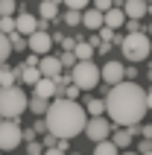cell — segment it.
Returning a JSON list of instances; mask_svg holds the SVG:
<instances>
[{
    "label": "cell",
    "instance_id": "obj_1",
    "mask_svg": "<svg viewBox=\"0 0 152 155\" xmlns=\"http://www.w3.org/2000/svg\"><path fill=\"white\" fill-rule=\"evenodd\" d=\"M105 114L111 126L117 129H137V123L146 117V91L137 82H120L105 94Z\"/></svg>",
    "mask_w": 152,
    "mask_h": 155
},
{
    "label": "cell",
    "instance_id": "obj_2",
    "mask_svg": "<svg viewBox=\"0 0 152 155\" xmlns=\"http://www.w3.org/2000/svg\"><path fill=\"white\" fill-rule=\"evenodd\" d=\"M85 123H88L85 108L70 100H50L47 111H44V129L56 140H70L76 135H82Z\"/></svg>",
    "mask_w": 152,
    "mask_h": 155
},
{
    "label": "cell",
    "instance_id": "obj_3",
    "mask_svg": "<svg viewBox=\"0 0 152 155\" xmlns=\"http://www.w3.org/2000/svg\"><path fill=\"white\" fill-rule=\"evenodd\" d=\"M26 103L29 97L24 94V88L18 85H9V88H0V120H15L26 111Z\"/></svg>",
    "mask_w": 152,
    "mask_h": 155
},
{
    "label": "cell",
    "instance_id": "obj_4",
    "mask_svg": "<svg viewBox=\"0 0 152 155\" xmlns=\"http://www.w3.org/2000/svg\"><path fill=\"white\" fill-rule=\"evenodd\" d=\"M120 53H123V59L137 64V61H146L152 53V38H146L144 32H132V35H123V41H120Z\"/></svg>",
    "mask_w": 152,
    "mask_h": 155
},
{
    "label": "cell",
    "instance_id": "obj_5",
    "mask_svg": "<svg viewBox=\"0 0 152 155\" xmlns=\"http://www.w3.org/2000/svg\"><path fill=\"white\" fill-rule=\"evenodd\" d=\"M68 76H70V85H76L79 91H94L100 85V64H94V61H76Z\"/></svg>",
    "mask_w": 152,
    "mask_h": 155
},
{
    "label": "cell",
    "instance_id": "obj_6",
    "mask_svg": "<svg viewBox=\"0 0 152 155\" xmlns=\"http://www.w3.org/2000/svg\"><path fill=\"white\" fill-rule=\"evenodd\" d=\"M24 143L21 138V126L15 120H0V152H12Z\"/></svg>",
    "mask_w": 152,
    "mask_h": 155
},
{
    "label": "cell",
    "instance_id": "obj_7",
    "mask_svg": "<svg viewBox=\"0 0 152 155\" xmlns=\"http://www.w3.org/2000/svg\"><path fill=\"white\" fill-rule=\"evenodd\" d=\"M85 135L94 140V143H100V140H108L111 132H114V126H111L108 117H88V123H85Z\"/></svg>",
    "mask_w": 152,
    "mask_h": 155
},
{
    "label": "cell",
    "instance_id": "obj_8",
    "mask_svg": "<svg viewBox=\"0 0 152 155\" xmlns=\"http://www.w3.org/2000/svg\"><path fill=\"white\" fill-rule=\"evenodd\" d=\"M26 50L32 53V56H50L53 50V35L50 32H44V29H38V32H32L29 38H26Z\"/></svg>",
    "mask_w": 152,
    "mask_h": 155
},
{
    "label": "cell",
    "instance_id": "obj_9",
    "mask_svg": "<svg viewBox=\"0 0 152 155\" xmlns=\"http://www.w3.org/2000/svg\"><path fill=\"white\" fill-rule=\"evenodd\" d=\"M123 70H126V68H123V61H114V59H111V61H105V64L100 68V79L108 88H114V85L123 82Z\"/></svg>",
    "mask_w": 152,
    "mask_h": 155
},
{
    "label": "cell",
    "instance_id": "obj_10",
    "mask_svg": "<svg viewBox=\"0 0 152 155\" xmlns=\"http://www.w3.org/2000/svg\"><path fill=\"white\" fill-rule=\"evenodd\" d=\"M15 32L24 35V38H29L32 32H38V18L29 15V12H18L15 15Z\"/></svg>",
    "mask_w": 152,
    "mask_h": 155
},
{
    "label": "cell",
    "instance_id": "obj_11",
    "mask_svg": "<svg viewBox=\"0 0 152 155\" xmlns=\"http://www.w3.org/2000/svg\"><path fill=\"white\" fill-rule=\"evenodd\" d=\"M38 73H41V79L61 76L64 70H61V64H59V56H41V59H38Z\"/></svg>",
    "mask_w": 152,
    "mask_h": 155
},
{
    "label": "cell",
    "instance_id": "obj_12",
    "mask_svg": "<svg viewBox=\"0 0 152 155\" xmlns=\"http://www.w3.org/2000/svg\"><path fill=\"white\" fill-rule=\"evenodd\" d=\"M120 9H123L126 21H140V18L146 15V3H144V0H123Z\"/></svg>",
    "mask_w": 152,
    "mask_h": 155
},
{
    "label": "cell",
    "instance_id": "obj_13",
    "mask_svg": "<svg viewBox=\"0 0 152 155\" xmlns=\"http://www.w3.org/2000/svg\"><path fill=\"white\" fill-rule=\"evenodd\" d=\"M108 140L117 147V152H120V149L126 152V147H132V143H135V129H114Z\"/></svg>",
    "mask_w": 152,
    "mask_h": 155
},
{
    "label": "cell",
    "instance_id": "obj_14",
    "mask_svg": "<svg viewBox=\"0 0 152 155\" xmlns=\"http://www.w3.org/2000/svg\"><path fill=\"white\" fill-rule=\"evenodd\" d=\"M126 24V15H123V9H108V12H105V15H102V26H105V29H111V32H114V29H120V26Z\"/></svg>",
    "mask_w": 152,
    "mask_h": 155
},
{
    "label": "cell",
    "instance_id": "obj_15",
    "mask_svg": "<svg viewBox=\"0 0 152 155\" xmlns=\"http://www.w3.org/2000/svg\"><path fill=\"white\" fill-rule=\"evenodd\" d=\"M32 91H35L32 97H38V100H47V103H50L53 97H56V82H53V79H38V82L32 85Z\"/></svg>",
    "mask_w": 152,
    "mask_h": 155
},
{
    "label": "cell",
    "instance_id": "obj_16",
    "mask_svg": "<svg viewBox=\"0 0 152 155\" xmlns=\"http://www.w3.org/2000/svg\"><path fill=\"white\" fill-rule=\"evenodd\" d=\"M82 26L85 29H91V32H97V29H102V12H97V9H85L82 12Z\"/></svg>",
    "mask_w": 152,
    "mask_h": 155
},
{
    "label": "cell",
    "instance_id": "obj_17",
    "mask_svg": "<svg viewBox=\"0 0 152 155\" xmlns=\"http://www.w3.org/2000/svg\"><path fill=\"white\" fill-rule=\"evenodd\" d=\"M59 18V0H41L38 3V21H56Z\"/></svg>",
    "mask_w": 152,
    "mask_h": 155
},
{
    "label": "cell",
    "instance_id": "obj_18",
    "mask_svg": "<svg viewBox=\"0 0 152 155\" xmlns=\"http://www.w3.org/2000/svg\"><path fill=\"white\" fill-rule=\"evenodd\" d=\"M82 108H85L88 117H102V114H105V100H100V97H88Z\"/></svg>",
    "mask_w": 152,
    "mask_h": 155
},
{
    "label": "cell",
    "instance_id": "obj_19",
    "mask_svg": "<svg viewBox=\"0 0 152 155\" xmlns=\"http://www.w3.org/2000/svg\"><path fill=\"white\" fill-rule=\"evenodd\" d=\"M15 76L21 79L24 85H35V82L41 79V73H38V68H24V64H21V68H15Z\"/></svg>",
    "mask_w": 152,
    "mask_h": 155
},
{
    "label": "cell",
    "instance_id": "obj_20",
    "mask_svg": "<svg viewBox=\"0 0 152 155\" xmlns=\"http://www.w3.org/2000/svg\"><path fill=\"white\" fill-rule=\"evenodd\" d=\"M70 53H73L76 61H94V47H91L88 41H76V47H73Z\"/></svg>",
    "mask_w": 152,
    "mask_h": 155
},
{
    "label": "cell",
    "instance_id": "obj_21",
    "mask_svg": "<svg viewBox=\"0 0 152 155\" xmlns=\"http://www.w3.org/2000/svg\"><path fill=\"white\" fill-rule=\"evenodd\" d=\"M47 100H38V97H29V103H26V108H29V111L32 114H38V117H44V111H47Z\"/></svg>",
    "mask_w": 152,
    "mask_h": 155
},
{
    "label": "cell",
    "instance_id": "obj_22",
    "mask_svg": "<svg viewBox=\"0 0 152 155\" xmlns=\"http://www.w3.org/2000/svg\"><path fill=\"white\" fill-rule=\"evenodd\" d=\"M94 155H120V152L111 140H100V143H94Z\"/></svg>",
    "mask_w": 152,
    "mask_h": 155
},
{
    "label": "cell",
    "instance_id": "obj_23",
    "mask_svg": "<svg viewBox=\"0 0 152 155\" xmlns=\"http://www.w3.org/2000/svg\"><path fill=\"white\" fill-rule=\"evenodd\" d=\"M18 3L15 0H0V18H15Z\"/></svg>",
    "mask_w": 152,
    "mask_h": 155
},
{
    "label": "cell",
    "instance_id": "obj_24",
    "mask_svg": "<svg viewBox=\"0 0 152 155\" xmlns=\"http://www.w3.org/2000/svg\"><path fill=\"white\" fill-rule=\"evenodd\" d=\"M59 3H64L70 12H85V9L91 6V0H59Z\"/></svg>",
    "mask_w": 152,
    "mask_h": 155
},
{
    "label": "cell",
    "instance_id": "obj_25",
    "mask_svg": "<svg viewBox=\"0 0 152 155\" xmlns=\"http://www.w3.org/2000/svg\"><path fill=\"white\" fill-rule=\"evenodd\" d=\"M12 56V47H9V38L0 32V64H6V59Z\"/></svg>",
    "mask_w": 152,
    "mask_h": 155
},
{
    "label": "cell",
    "instance_id": "obj_26",
    "mask_svg": "<svg viewBox=\"0 0 152 155\" xmlns=\"http://www.w3.org/2000/svg\"><path fill=\"white\" fill-rule=\"evenodd\" d=\"M6 38H9V47H12V50H26V38L24 35L12 32V35H6Z\"/></svg>",
    "mask_w": 152,
    "mask_h": 155
},
{
    "label": "cell",
    "instance_id": "obj_27",
    "mask_svg": "<svg viewBox=\"0 0 152 155\" xmlns=\"http://www.w3.org/2000/svg\"><path fill=\"white\" fill-rule=\"evenodd\" d=\"M64 24L68 26H79L82 24V12H70L68 9V12H64Z\"/></svg>",
    "mask_w": 152,
    "mask_h": 155
},
{
    "label": "cell",
    "instance_id": "obj_28",
    "mask_svg": "<svg viewBox=\"0 0 152 155\" xmlns=\"http://www.w3.org/2000/svg\"><path fill=\"white\" fill-rule=\"evenodd\" d=\"M0 32H3V35L15 32V18H0Z\"/></svg>",
    "mask_w": 152,
    "mask_h": 155
},
{
    "label": "cell",
    "instance_id": "obj_29",
    "mask_svg": "<svg viewBox=\"0 0 152 155\" xmlns=\"http://www.w3.org/2000/svg\"><path fill=\"white\" fill-rule=\"evenodd\" d=\"M91 9H97V12L105 15L108 9H114V3H111V0H91Z\"/></svg>",
    "mask_w": 152,
    "mask_h": 155
},
{
    "label": "cell",
    "instance_id": "obj_30",
    "mask_svg": "<svg viewBox=\"0 0 152 155\" xmlns=\"http://www.w3.org/2000/svg\"><path fill=\"white\" fill-rule=\"evenodd\" d=\"M59 64H61V70H64V68H73V64H76L73 53H64V50H61V56H59Z\"/></svg>",
    "mask_w": 152,
    "mask_h": 155
},
{
    "label": "cell",
    "instance_id": "obj_31",
    "mask_svg": "<svg viewBox=\"0 0 152 155\" xmlns=\"http://www.w3.org/2000/svg\"><path fill=\"white\" fill-rule=\"evenodd\" d=\"M26 155H44V147L38 140H29V143H26Z\"/></svg>",
    "mask_w": 152,
    "mask_h": 155
},
{
    "label": "cell",
    "instance_id": "obj_32",
    "mask_svg": "<svg viewBox=\"0 0 152 155\" xmlns=\"http://www.w3.org/2000/svg\"><path fill=\"white\" fill-rule=\"evenodd\" d=\"M97 38H100V41H114V32H111V29H105V26H102V29H97Z\"/></svg>",
    "mask_w": 152,
    "mask_h": 155
},
{
    "label": "cell",
    "instance_id": "obj_33",
    "mask_svg": "<svg viewBox=\"0 0 152 155\" xmlns=\"http://www.w3.org/2000/svg\"><path fill=\"white\" fill-rule=\"evenodd\" d=\"M126 29H129V35L132 32H144V29H140V21H126Z\"/></svg>",
    "mask_w": 152,
    "mask_h": 155
},
{
    "label": "cell",
    "instance_id": "obj_34",
    "mask_svg": "<svg viewBox=\"0 0 152 155\" xmlns=\"http://www.w3.org/2000/svg\"><path fill=\"white\" fill-rule=\"evenodd\" d=\"M24 68H38V56H32V53H29V56L24 59Z\"/></svg>",
    "mask_w": 152,
    "mask_h": 155
},
{
    "label": "cell",
    "instance_id": "obj_35",
    "mask_svg": "<svg viewBox=\"0 0 152 155\" xmlns=\"http://www.w3.org/2000/svg\"><path fill=\"white\" fill-rule=\"evenodd\" d=\"M61 47H64V53H70L76 47V38H61Z\"/></svg>",
    "mask_w": 152,
    "mask_h": 155
},
{
    "label": "cell",
    "instance_id": "obj_36",
    "mask_svg": "<svg viewBox=\"0 0 152 155\" xmlns=\"http://www.w3.org/2000/svg\"><path fill=\"white\" fill-rule=\"evenodd\" d=\"M146 111H152V88L146 91Z\"/></svg>",
    "mask_w": 152,
    "mask_h": 155
},
{
    "label": "cell",
    "instance_id": "obj_37",
    "mask_svg": "<svg viewBox=\"0 0 152 155\" xmlns=\"http://www.w3.org/2000/svg\"><path fill=\"white\" fill-rule=\"evenodd\" d=\"M44 155H64V152H59V149L53 147V149H44Z\"/></svg>",
    "mask_w": 152,
    "mask_h": 155
},
{
    "label": "cell",
    "instance_id": "obj_38",
    "mask_svg": "<svg viewBox=\"0 0 152 155\" xmlns=\"http://www.w3.org/2000/svg\"><path fill=\"white\" fill-rule=\"evenodd\" d=\"M144 35H146V38H152V21L146 24V32H144Z\"/></svg>",
    "mask_w": 152,
    "mask_h": 155
},
{
    "label": "cell",
    "instance_id": "obj_39",
    "mask_svg": "<svg viewBox=\"0 0 152 155\" xmlns=\"http://www.w3.org/2000/svg\"><path fill=\"white\" fill-rule=\"evenodd\" d=\"M6 70H9L6 64H0V82H3V73H6Z\"/></svg>",
    "mask_w": 152,
    "mask_h": 155
},
{
    "label": "cell",
    "instance_id": "obj_40",
    "mask_svg": "<svg viewBox=\"0 0 152 155\" xmlns=\"http://www.w3.org/2000/svg\"><path fill=\"white\" fill-rule=\"evenodd\" d=\"M146 15H152V3H146Z\"/></svg>",
    "mask_w": 152,
    "mask_h": 155
},
{
    "label": "cell",
    "instance_id": "obj_41",
    "mask_svg": "<svg viewBox=\"0 0 152 155\" xmlns=\"http://www.w3.org/2000/svg\"><path fill=\"white\" fill-rule=\"evenodd\" d=\"M120 155H137V152H120Z\"/></svg>",
    "mask_w": 152,
    "mask_h": 155
},
{
    "label": "cell",
    "instance_id": "obj_42",
    "mask_svg": "<svg viewBox=\"0 0 152 155\" xmlns=\"http://www.w3.org/2000/svg\"><path fill=\"white\" fill-rule=\"evenodd\" d=\"M144 3H152V0H144Z\"/></svg>",
    "mask_w": 152,
    "mask_h": 155
},
{
    "label": "cell",
    "instance_id": "obj_43",
    "mask_svg": "<svg viewBox=\"0 0 152 155\" xmlns=\"http://www.w3.org/2000/svg\"><path fill=\"white\" fill-rule=\"evenodd\" d=\"M144 155H152V152H144Z\"/></svg>",
    "mask_w": 152,
    "mask_h": 155
},
{
    "label": "cell",
    "instance_id": "obj_44",
    "mask_svg": "<svg viewBox=\"0 0 152 155\" xmlns=\"http://www.w3.org/2000/svg\"><path fill=\"white\" fill-rule=\"evenodd\" d=\"M149 59H152V53H149Z\"/></svg>",
    "mask_w": 152,
    "mask_h": 155
},
{
    "label": "cell",
    "instance_id": "obj_45",
    "mask_svg": "<svg viewBox=\"0 0 152 155\" xmlns=\"http://www.w3.org/2000/svg\"><path fill=\"white\" fill-rule=\"evenodd\" d=\"M73 155H79V152H73Z\"/></svg>",
    "mask_w": 152,
    "mask_h": 155
},
{
    "label": "cell",
    "instance_id": "obj_46",
    "mask_svg": "<svg viewBox=\"0 0 152 155\" xmlns=\"http://www.w3.org/2000/svg\"><path fill=\"white\" fill-rule=\"evenodd\" d=\"M149 76H152V73H149Z\"/></svg>",
    "mask_w": 152,
    "mask_h": 155
}]
</instances>
